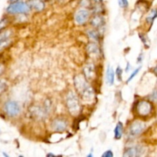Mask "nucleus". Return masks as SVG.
Returning <instances> with one entry per match:
<instances>
[{
    "label": "nucleus",
    "mask_w": 157,
    "mask_h": 157,
    "mask_svg": "<svg viewBox=\"0 0 157 157\" xmlns=\"http://www.w3.org/2000/svg\"><path fill=\"white\" fill-rule=\"evenodd\" d=\"M136 113L141 117H146L149 116L152 113L153 110V105L151 103L148 102L147 101H139L136 104L135 107Z\"/></svg>",
    "instance_id": "nucleus-5"
},
{
    "label": "nucleus",
    "mask_w": 157,
    "mask_h": 157,
    "mask_svg": "<svg viewBox=\"0 0 157 157\" xmlns=\"http://www.w3.org/2000/svg\"><path fill=\"white\" fill-rule=\"evenodd\" d=\"M65 104L69 113L73 117H78L81 112V104L79 98L73 90H69L66 94Z\"/></svg>",
    "instance_id": "nucleus-1"
},
{
    "label": "nucleus",
    "mask_w": 157,
    "mask_h": 157,
    "mask_svg": "<svg viewBox=\"0 0 157 157\" xmlns=\"http://www.w3.org/2000/svg\"><path fill=\"white\" fill-rule=\"evenodd\" d=\"M83 75L86 78L88 82L93 81L94 80L96 79L97 72L95 69V66L92 63H88L86 64L83 69Z\"/></svg>",
    "instance_id": "nucleus-8"
},
{
    "label": "nucleus",
    "mask_w": 157,
    "mask_h": 157,
    "mask_svg": "<svg viewBox=\"0 0 157 157\" xmlns=\"http://www.w3.org/2000/svg\"><path fill=\"white\" fill-rule=\"evenodd\" d=\"M11 32L9 30L4 31L0 34V51L7 47L11 42Z\"/></svg>",
    "instance_id": "nucleus-12"
},
{
    "label": "nucleus",
    "mask_w": 157,
    "mask_h": 157,
    "mask_svg": "<svg viewBox=\"0 0 157 157\" xmlns=\"http://www.w3.org/2000/svg\"><path fill=\"white\" fill-rule=\"evenodd\" d=\"M2 154H3V155H4V156H6V157H9V155H8V154H6V153H2Z\"/></svg>",
    "instance_id": "nucleus-32"
},
{
    "label": "nucleus",
    "mask_w": 157,
    "mask_h": 157,
    "mask_svg": "<svg viewBox=\"0 0 157 157\" xmlns=\"http://www.w3.org/2000/svg\"><path fill=\"white\" fill-rule=\"evenodd\" d=\"M146 125L144 122L140 121H135L132 123L129 127L128 134L131 137H136L139 136L144 130L145 129Z\"/></svg>",
    "instance_id": "nucleus-6"
},
{
    "label": "nucleus",
    "mask_w": 157,
    "mask_h": 157,
    "mask_svg": "<svg viewBox=\"0 0 157 157\" xmlns=\"http://www.w3.org/2000/svg\"><path fill=\"white\" fill-rule=\"evenodd\" d=\"M151 98L153 101H157V90L153 92V94L151 95Z\"/></svg>",
    "instance_id": "nucleus-27"
},
{
    "label": "nucleus",
    "mask_w": 157,
    "mask_h": 157,
    "mask_svg": "<svg viewBox=\"0 0 157 157\" xmlns=\"http://www.w3.org/2000/svg\"><path fill=\"white\" fill-rule=\"evenodd\" d=\"M90 24L95 29H100L104 25V17L100 15L99 14H95L90 19Z\"/></svg>",
    "instance_id": "nucleus-14"
},
{
    "label": "nucleus",
    "mask_w": 157,
    "mask_h": 157,
    "mask_svg": "<svg viewBox=\"0 0 157 157\" xmlns=\"http://www.w3.org/2000/svg\"><path fill=\"white\" fill-rule=\"evenodd\" d=\"M130 69V63H127V67H126V69H125V71L126 72H129Z\"/></svg>",
    "instance_id": "nucleus-29"
},
{
    "label": "nucleus",
    "mask_w": 157,
    "mask_h": 157,
    "mask_svg": "<svg viewBox=\"0 0 157 157\" xmlns=\"http://www.w3.org/2000/svg\"><path fill=\"white\" fill-rule=\"evenodd\" d=\"M139 37L140 38V39L142 40V41H143V43H144V44H145V45H147V38H146V37H145V35H143V34H139Z\"/></svg>",
    "instance_id": "nucleus-25"
},
{
    "label": "nucleus",
    "mask_w": 157,
    "mask_h": 157,
    "mask_svg": "<svg viewBox=\"0 0 157 157\" xmlns=\"http://www.w3.org/2000/svg\"><path fill=\"white\" fill-rule=\"evenodd\" d=\"M94 4H102L103 0H90Z\"/></svg>",
    "instance_id": "nucleus-28"
},
{
    "label": "nucleus",
    "mask_w": 157,
    "mask_h": 157,
    "mask_svg": "<svg viewBox=\"0 0 157 157\" xmlns=\"http://www.w3.org/2000/svg\"><path fill=\"white\" fill-rule=\"evenodd\" d=\"M4 111L6 114L9 117H15L18 116L21 111L20 104L17 101H8L4 104Z\"/></svg>",
    "instance_id": "nucleus-3"
},
{
    "label": "nucleus",
    "mask_w": 157,
    "mask_h": 157,
    "mask_svg": "<svg viewBox=\"0 0 157 157\" xmlns=\"http://www.w3.org/2000/svg\"><path fill=\"white\" fill-rule=\"evenodd\" d=\"M55 155L53 154V153H48V154H47V156H55Z\"/></svg>",
    "instance_id": "nucleus-31"
},
{
    "label": "nucleus",
    "mask_w": 157,
    "mask_h": 157,
    "mask_svg": "<svg viewBox=\"0 0 157 157\" xmlns=\"http://www.w3.org/2000/svg\"><path fill=\"white\" fill-rule=\"evenodd\" d=\"M106 79H107V84L110 85H113L114 83L115 79V73L113 67L108 66L107 69V73H106Z\"/></svg>",
    "instance_id": "nucleus-17"
},
{
    "label": "nucleus",
    "mask_w": 157,
    "mask_h": 157,
    "mask_svg": "<svg viewBox=\"0 0 157 157\" xmlns=\"http://www.w3.org/2000/svg\"><path fill=\"white\" fill-rule=\"evenodd\" d=\"M119 5L123 9H126L129 6L128 0H119Z\"/></svg>",
    "instance_id": "nucleus-22"
},
{
    "label": "nucleus",
    "mask_w": 157,
    "mask_h": 157,
    "mask_svg": "<svg viewBox=\"0 0 157 157\" xmlns=\"http://www.w3.org/2000/svg\"><path fill=\"white\" fill-rule=\"evenodd\" d=\"M30 8L27 2L24 1L12 2L6 8V12L10 15H18V14H28L30 12Z\"/></svg>",
    "instance_id": "nucleus-2"
},
{
    "label": "nucleus",
    "mask_w": 157,
    "mask_h": 157,
    "mask_svg": "<svg viewBox=\"0 0 157 157\" xmlns=\"http://www.w3.org/2000/svg\"><path fill=\"white\" fill-rule=\"evenodd\" d=\"M87 156H88V157H89V156L92 157V156H93V155H92V154H91V153H90V154H89V155H87Z\"/></svg>",
    "instance_id": "nucleus-33"
},
{
    "label": "nucleus",
    "mask_w": 157,
    "mask_h": 157,
    "mask_svg": "<svg viewBox=\"0 0 157 157\" xmlns=\"http://www.w3.org/2000/svg\"><path fill=\"white\" fill-rule=\"evenodd\" d=\"M7 88V84L4 81H0V94L5 91Z\"/></svg>",
    "instance_id": "nucleus-23"
},
{
    "label": "nucleus",
    "mask_w": 157,
    "mask_h": 157,
    "mask_svg": "<svg viewBox=\"0 0 157 157\" xmlns=\"http://www.w3.org/2000/svg\"><path fill=\"white\" fill-rule=\"evenodd\" d=\"M20 1H23V0H9V2L10 3L12 2H20Z\"/></svg>",
    "instance_id": "nucleus-30"
},
{
    "label": "nucleus",
    "mask_w": 157,
    "mask_h": 157,
    "mask_svg": "<svg viewBox=\"0 0 157 157\" xmlns=\"http://www.w3.org/2000/svg\"><path fill=\"white\" fill-rule=\"evenodd\" d=\"M144 152V150L141 147H129L127 150L124 151V157H135V156H139Z\"/></svg>",
    "instance_id": "nucleus-13"
},
{
    "label": "nucleus",
    "mask_w": 157,
    "mask_h": 157,
    "mask_svg": "<svg viewBox=\"0 0 157 157\" xmlns=\"http://www.w3.org/2000/svg\"><path fill=\"white\" fill-rule=\"evenodd\" d=\"M87 36L89 37L90 40L94 41H99L100 38H101V35L99 32L96 30V29H89L87 32Z\"/></svg>",
    "instance_id": "nucleus-18"
},
{
    "label": "nucleus",
    "mask_w": 157,
    "mask_h": 157,
    "mask_svg": "<svg viewBox=\"0 0 157 157\" xmlns=\"http://www.w3.org/2000/svg\"><path fill=\"white\" fill-rule=\"evenodd\" d=\"M5 71V65L2 63L0 62V76L3 74V72Z\"/></svg>",
    "instance_id": "nucleus-26"
},
{
    "label": "nucleus",
    "mask_w": 157,
    "mask_h": 157,
    "mask_svg": "<svg viewBox=\"0 0 157 157\" xmlns=\"http://www.w3.org/2000/svg\"><path fill=\"white\" fill-rule=\"evenodd\" d=\"M113 153H112L111 150H107L102 154V157H113Z\"/></svg>",
    "instance_id": "nucleus-24"
},
{
    "label": "nucleus",
    "mask_w": 157,
    "mask_h": 157,
    "mask_svg": "<svg viewBox=\"0 0 157 157\" xmlns=\"http://www.w3.org/2000/svg\"><path fill=\"white\" fill-rule=\"evenodd\" d=\"M31 10L36 12H41L45 8V3L43 0H29L27 2Z\"/></svg>",
    "instance_id": "nucleus-11"
},
{
    "label": "nucleus",
    "mask_w": 157,
    "mask_h": 157,
    "mask_svg": "<svg viewBox=\"0 0 157 157\" xmlns=\"http://www.w3.org/2000/svg\"><path fill=\"white\" fill-rule=\"evenodd\" d=\"M156 18H157V9L151 11V12L149 14L148 16L146 18V22L149 25H152Z\"/></svg>",
    "instance_id": "nucleus-19"
},
{
    "label": "nucleus",
    "mask_w": 157,
    "mask_h": 157,
    "mask_svg": "<svg viewBox=\"0 0 157 157\" xmlns=\"http://www.w3.org/2000/svg\"><path fill=\"white\" fill-rule=\"evenodd\" d=\"M115 75H116L117 78L120 81H122V75H123V69L121 67H117L116 71H115Z\"/></svg>",
    "instance_id": "nucleus-20"
},
{
    "label": "nucleus",
    "mask_w": 157,
    "mask_h": 157,
    "mask_svg": "<svg viewBox=\"0 0 157 157\" xmlns=\"http://www.w3.org/2000/svg\"><path fill=\"white\" fill-rule=\"evenodd\" d=\"M140 68H141V67H137V68H136V70H134L133 72H132V74H131V75H130V76L129 77L128 79L127 80V83H129V82H130V81H131L132 80H133V78H135V76H136V75H137L138 73H139V71H140Z\"/></svg>",
    "instance_id": "nucleus-21"
},
{
    "label": "nucleus",
    "mask_w": 157,
    "mask_h": 157,
    "mask_svg": "<svg viewBox=\"0 0 157 157\" xmlns=\"http://www.w3.org/2000/svg\"><path fill=\"white\" fill-rule=\"evenodd\" d=\"M87 53L90 56V58H98L101 55V48L96 42H90L86 47Z\"/></svg>",
    "instance_id": "nucleus-10"
},
{
    "label": "nucleus",
    "mask_w": 157,
    "mask_h": 157,
    "mask_svg": "<svg viewBox=\"0 0 157 157\" xmlns=\"http://www.w3.org/2000/svg\"><path fill=\"white\" fill-rule=\"evenodd\" d=\"M50 127L53 131L57 132V133H62L67 130L69 127V123L66 118L58 117L52 120Z\"/></svg>",
    "instance_id": "nucleus-4"
},
{
    "label": "nucleus",
    "mask_w": 157,
    "mask_h": 157,
    "mask_svg": "<svg viewBox=\"0 0 157 157\" xmlns=\"http://www.w3.org/2000/svg\"><path fill=\"white\" fill-rule=\"evenodd\" d=\"M79 95L81 97V100L84 102L87 103V104H90L95 99V91L93 87H90V85L85 90H83Z\"/></svg>",
    "instance_id": "nucleus-9"
},
{
    "label": "nucleus",
    "mask_w": 157,
    "mask_h": 157,
    "mask_svg": "<svg viewBox=\"0 0 157 157\" xmlns=\"http://www.w3.org/2000/svg\"><path fill=\"white\" fill-rule=\"evenodd\" d=\"M114 139L117 140H119L122 138L123 134H124V125H123L122 122H118L117 124L116 127H115L114 130Z\"/></svg>",
    "instance_id": "nucleus-16"
},
{
    "label": "nucleus",
    "mask_w": 157,
    "mask_h": 157,
    "mask_svg": "<svg viewBox=\"0 0 157 157\" xmlns=\"http://www.w3.org/2000/svg\"><path fill=\"white\" fill-rule=\"evenodd\" d=\"M30 111L32 116H33L35 118H36V119L42 120L43 118H44V117L45 116V113H44V111L39 107H31Z\"/></svg>",
    "instance_id": "nucleus-15"
},
{
    "label": "nucleus",
    "mask_w": 157,
    "mask_h": 157,
    "mask_svg": "<svg viewBox=\"0 0 157 157\" xmlns=\"http://www.w3.org/2000/svg\"><path fill=\"white\" fill-rule=\"evenodd\" d=\"M89 18H90V12L86 8L78 10L75 15V21L78 25H85Z\"/></svg>",
    "instance_id": "nucleus-7"
}]
</instances>
